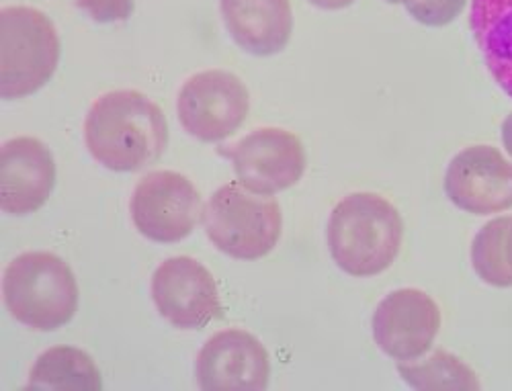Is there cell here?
Wrapping results in <instances>:
<instances>
[{"instance_id":"obj_6","label":"cell","mask_w":512,"mask_h":391,"mask_svg":"<svg viewBox=\"0 0 512 391\" xmlns=\"http://www.w3.org/2000/svg\"><path fill=\"white\" fill-rule=\"evenodd\" d=\"M250 111V93L228 70H203L185 80L177 113L185 132L199 142L218 144L236 134Z\"/></svg>"},{"instance_id":"obj_8","label":"cell","mask_w":512,"mask_h":391,"mask_svg":"<svg viewBox=\"0 0 512 391\" xmlns=\"http://www.w3.org/2000/svg\"><path fill=\"white\" fill-rule=\"evenodd\" d=\"M230 156L238 183L246 189L275 195L300 183L306 175V148L289 129L259 127L224 152Z\"/></svg>"},{"instance_id":"obj_12","label":"cell","mask_w":512,"mask_h":391,"mask_svg":"<svg viewBox=\"0 0 512 391\" xmlns=\"http://www.w3.org/2000/svg\"><path fill=\"white\" fill-rule=\"evenodd\" d=\"M271 361L265 344L238 328L213 334L197 355L195 377L205 391L267 389Z\"/></svg>"},{"instance_id":"obj_3","label":"cell","mask_w":512,"mask_h":391,"mask_svg":"<svg viewBox=\"0 0 512 391\" xmlns=\"http://www.w3.org/2000/svg\"><path fill=\"white\" fill-rule=\"evenodd\" d=\"M7 310L39 332L66 326L78 310V283L72 269L52 252H25L11 260L3 277Z\"/></svg>"},{"instance_id":"obj_5","label":"cell","mask_w":512,"mask_h":391,"mask_svg":"<svg viewBox=\"0 0 512 391\" xmlns=\"http://www.w3.org/2000/svg\"><path fill=\"white\" fill-rule=\"evenodd\" d=\"M60 62V39L44 11H0V97L25 99L52 80Z\"/></svg>"},{"instance_id":"obj_23","label":"cell","mask_w":512,"mask_h":391,"mask_svg":"<svg viewBox=\"0 0 512 391\" xmlns=\"http://www.w3.org/2000/svg\"><path fill=\"white\" fill-rule=\"evenodd\" d=\"M506 250H508V263L512 267V224H510V230H508V236H506Z\"/></svg>"},{"instance_id":"obj_16","label":"cell","mask_w":512,"mask_h":391,"mask_svg":"<svg viewBox=\"0 0 512 391\" xmlns=\"http://www.w3.org/2000/svg\"><path fill=\"white\" fill-rule=\"evenodd\" d=\"M27 389L101 391L103 377L91 355L76 349V346H54L31 367Z\"/></svg>"},{"instance_id":"obj_15","label":"cell","mask_w":512,"mask_h":391,"mask_svg":"<svg viewBox=\"0 0 512 391\" xmlns=\"http://www.w3.org/2000/svg\"><path fill=\"white\" fill-rule=\"evenodd\" d=\"M469 25L490 76L512 99V0H472Z\"/></svg>"},{"instance_id":"obj_1","label":"cell","mask_w":512,"mask_h":391,"mask_svg":"<svg viewBox=\"0 0 512 391\" xmlns=\"http://www.w3.org/2000/svg\"><path fill=\"white\" fill-rule=\"evenodd\" d=\"M84 144L113 172H136L154 164L168 144L162 109L140 91L99 97L84 119Z\"/></svg>"},{"instance_id":"obj_4","label":"cell","mask_w":512,"mask_h":391,"mask_svg":"<svg viewBox=\"0 0 512 391\" xmlns=\"http://www.w3.org/2000/svg\"><path fill=\"white\" fill-rule=\"evenodd\" d=\"M201 222L207 238L236 260H259L271 254L283 232L281 205L242 183H228L209 197Z\"/></svg>"},{"instance_id":"obj_21","label":"cell","mask_w":512,"mask_h":391,"mask_svg":"<svg viewBox=\"0 0 512 391\" xmlns=\"http://www.w3.org/2000/svg\"><path fill=\"white\" fill-rule=\"evenodd\" d=\"M310 3L324 11H340V9H347V7L355 5V0H310Z\"/></svg>"},{"instance_id":"obj_2","label":"cell","mask_w":512,"mask_h":391,"mask_svg":"<svg viewBox=\"0 0 512 391\" xmlns=\"http://www.w3.org/2000/svg\"><path fill=\"white\" fill-rule=\"evenodd\" d=\"M328 250L334 265L355 279L386 273L400 254L404 220L379 193H351L328 217Z\"/></svg>"},{"instance_id":"obj_19","label":"cell","mask_w":512,"mask_h":391,"mask_svg":"<svg viewBox=\"0 0 512 391\" xmlns=\"http://www.w3.org/2000/svg\"><path fill=\"white\" fill-rule=\"evenodd\" d=\"M402 5L424 27H447L463 13L467 0H402Z\"/></svg>"},{"instance_id":"obj_11","label":"cell","mask_w":512,"mask_h":391,"mask_svg":"<svg viewBox=\"0 0 512 391\" xmlns=\"http://www.w3.org/2000/svg\"><path fill=\"white\" fill-rule=\"evenodd\" d=\"M445 195L472 215L512 209V162L494 146H469L457 152L445 172Z\"/></svg>"},{"instance_id":"obj_14","label":"cell","mask_w":512,"mask_h":391,"mask_svg":"<svg viewBox=\"0 0 512 391\" xmlns=\"http://www.w3.org/2000/svg\"><path fill=\"white\" fill-rule=\"evenodd\" d=\"M230 37L246 54L267 58L283 52L293 33L289 0H220Z\"/></svg>"},{"instance_id":"obj_22","label":"cell","mask_w":512,"mask_h":391,"mask_svg":"<svg viewBox=\"0 0 512 391\" xmlns=\"http://www.w3.org/2000/svg\"><path fill=\"white\" fill-rule=\"evenodd\" d=\"M500 138H502V146L512 156V113H508L500 125Z\"/></svg>"},{"instance_id":"obj_10","label":"cell","mask_w":512,"mask_h":391,"mask_svg":"<svg viewBox=\"0 0 512 391\" xmlns=\"http://www.w3.org/2000/svg\"><path fill=\"white\" fill-rule=\"evenodd\" d=\"M152 299L158 314L179 330H201L222 318L218 283L191 256L168 258L154 271Z\"/></svg>"},{"instance_id":"obj_18","label":"cell","mask_w":512,"mask_h":391,"mask_svg":"<svg viewBox=\"0 0 512 391\" xmlns=\"http://www.w3.org/2000/svg\"><path fill=\"white\" fill-rule=\"evenodd\" d=\"M512 224V217H494L472 242V267L474 273L490 287L508 289L512 287V267L508 263L506 236Z\"/></svg>"},{"instance_id":"obj_13","label":"cell","mask_w":512,"mask_h":391,"mask_svg":"<svg viewBox=\"0 0 512 391\" xmlns=\"http://www.w3.org/2000/svg\"><path fill=\"white\" fill-rule=\"evenodd\" d=\"M56 162L50 148L29 136L13 138L0 152V207L9 215H31L50 199Z\"/></svg>"},{"instance_id":"obj_7","label":"cell","mask_w":512,"mask_h":391,"mask_svg":"<svg viewBox=\"0 0 512 391\" xmlns=\"http://www.w3.org/2000/svg\"><path fill=\"white\" fill-rule=\"evenodd\" d=\"M130 213L136 230L158 244H175L191 236L203 215L195 185L175 170H154L134 189Z\"/></svg>"},{"instance_id":"obj_9","label":"cell","mask_w":512,"mask_h":391,"mask_svg":"<svg viewBox=\"0 0 512 391\" xmlns=\"http://www.w3.org/2000/svg\"><path fill=\"white\" fill-rule=\"evenodd\" d=\"M439 303L422 289L388 293L375 308L371 328L379 349L394 361H418L433 349L441 330Z\"/></svg>"},{"instance_id":"obj_17","label":"cell","mask_w":512,"mask_h":391,"mask_svg":"<svg viewBox=\"0 0 512 391\" xmlns=\"http://www.w3.org/2000/svg\"><path fill=\"white\" fill-rule=\"evenodd\" d=\"M398 373L414 389L478 391L482 387L476 371L447 351H435L420 363L404 361L398 365Z\"/></svg>"},{"instance_id":"obj_20","label":"cell","mask_w":512,"mask_h":391,"mask_svg":"<svg viewBox=\"0 0 512 391\" xmlns=\"http://www.w3.org/2000/svg\"><path fill=\"white\" fill-rule=\"evenodd\" d=\"M78 7L97 23H117L132 17L134 0H78Z\"/></svg>"},{"instance_id":"obj_24","label":"cell","mask_w":512,"mask_h":391,"mask_svg":"<svg viewBox=\"0 0 512 391\" xmlns=\"http://www.w3.org/2000/svg\"><path fill=\"white\" fill-rule=\"evenodd\" d=\"M388 5H398V3H402V0H386Z\"/></svg>"}]
</instances>
